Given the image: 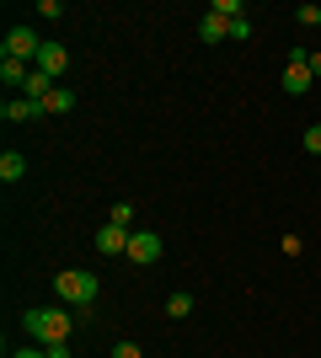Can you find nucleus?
<instances>
[{
  "label": "nucleus",
  "instance_id": "412c9836",
  "mask_svg": "<svg viewBox=\"0 0 321 358\" xmlns=\"http://www.w3.org/2000/svg\"><path fill=\"white\" fill-rule=\"evenodd\" d=\"M11 358H48V348H38V343H27V348H16Z\"/></svg>",
  "mask_w": 321,
  "mask_h": 358
},
{
  "label": "nucleus",
  "instance_id": "1a4fd4ad",
  "mask_svg": "<svg viewBox=\"0 0 321 358\" xmlns=\"http://www.w3.org/2000/svg\"><path fill=\"white\" fill-rule=\"evenodd\" d=\"M199 38H204V43H225V38H230V22H225L220 11H204V22H199Z\"/></svg>",
  "mask_w": 321,
  "mask_h": 358
},
{
  "label": "nucleus",
  "instance_id": "a211bd4d",
  "mask_svg": "<svg viewBox=\"0 0 321 358\" xmlns=\"http://www.w3.org/2000/svg\"><path fill=\"white\" fill-rule=\"evenodd\" d=\"M113 358H145V353H139V343H129V337H123V343H113Z\"/></svg>",
  "mask_w": 321,
  "mask_h": 358
},
{
  "label": "nucleus",
  "instance_id": "aec40b11",
  "mask_svg": "<svg viewBox=\"0 0 321 358\" xmlns=\"http://www.w3.org/2000/svg\"><path fill=\"white\" fill-rule=\"evenodd\" d=\"M230 38H236V43H246V38H252V22H246V16H241V22H230Z\"/></svg>",
  "mask_w": 321,
  "mask_h": 358
},
{
  "label": "nucleus",
  "instance_id": "39448f33",
  "mask_svg": "<svg viewBox=\"0 0 321 358\" xmlns=\"http://www.w3.org/2000/svg\"><path fill=\"white\" fill-rule=\"evenodd\" d=\"M311 80H316V75H311V54H306V48H290V64H284V91H290V96H306Z\"/></svg>",
  "mask_w": 321,
  "mask_h": 358
},
{
  "label": "nucleus",
  "instance_id": "dca6fc26",
  "mask_svg": "<svg viewBox=\"0 0 321 358\" xmlns=\"http://www.w3.org/2000/svg\"><path fill=\"white\" fill-rule=\"evenodd\" d=\"M32 11H38V16H48V22H59V16H64V6H59V0H38Z\"/></svg>",
  "mask_w": 321,
  "mask_h": 358
},
{
  "label": "nucleus",
  "instance_id": "ddd939ff",
  "mask_svg": "<svg viewBox=\"0 0 321 358\" xmlns=\"http://www.w3.org/2000/svg\"><path fill=\"white\" fill-rule=\"evenodd\" d=\"M166 315H171V321H187V315H193V294H183V289L166 294Z\"/></svg>",
  "mask_w": 321,
  "mask_h": 358
},
{
  "label": "nucleus",
  "instance_id": "f03ea898",
  "mask_svg": "<svg viewBox=\"0 0 321 358\" xmlns=\"http://www.w3.org/2000/svg\"><path fill=\"white\" fill-rule=\"evenodd\" d=\"M22 331H27L38 348H48V343H70L76 315H64V310H27V315H22Z\"/></svg>",
  "mask_w": 321,
  "mask_h": 358
},
{
  "label": "nucleus",
  "instance_id": "f257e3e1",
  "mask_svg": "<svg viewBox=\"0 0 321 358\" xmlns=\"http://www.w3.org/2000/svg\"><path fill=\"white\" fill-rule=\"evenodd\" d=\"M54 294H59L64 305L76 310V321H80V315L97 305V294H102V278L86 273V268H64V273H54Z\"/></svg>",
  "mask_w": 321,
  "mask_h": 358
},
{
  "label": "nucleus",
  "instance_id": "9b49d317",
  "mask_svg": "<svg viewBox=\"0 0 321 358\" xmlns=\"http://www.w3.org/2000/svg\"><path fill=\"white\" fill-rule=\"evenodd\" d=\"M27 64H22V59H0V80H6V91H22V86H27Z\"/></svg>",
  "mask_w": 321,
  "mask_h": 358
},
{
  "label": "nucleus",
  "instance_id": "0eeeda50",
  "mask_svg": "<svg viewBox=\"0 0 321 358\" xmlns=\"http://www.w3.org/2000/svg\"><path fill=\"white\" fill-rule=\"evenodd\" d=\"M129 236H134V230H123V224H102V230H97V252L102 257H123L129 252Z\"/></svg>",
  "mask_w": 321,
  "mask_h": 358
},
{
  "label": "nucleus",
  "instance_id": "f8f14e48",
  "mask_svg": "<svg viewBox=\"0 0 321 358\" xmlns=\"http://www.w3.org/2000/svg\"><path fill=\"white\" fill-rule=\"evenodd\" d=\"M0 177H6V182H22V177H27V161H22L16 150H6V155H0Z\"/></svg>",
  "mask_w": 321,
  "mask_h": 358
},
{
  "label": "nucleus",
  "instance_id": "5701e85b",
  "mask_svg": "<svg viewBox=\"0 0 321 358\" xmlns=\"http://www.w3.org/2000/svg\"><path fill=\"white\" fill-rule=\"evenodd\" d=\"M311 75H316V80H321V54H311Z\"/></svg>",
  "mask_w": 321,
  "mask_h": 358
},
{
  "label": "nucleus",
  "instance_id": "7ed1b4c3",
  "mask_svg": "<svg viewBox=\"0 0 321 358\" xmlns=\"http://www.w3.org/2000/svg\"><path fill=\"white\" fill-rule=\"evenodd\" d=\"M43 43L48 38H38V27H27V22H22V27H11L6 32V38H0V59H38V54H43Z\"/></svg>",
  "mask_w": 321,
  "mask_h": 358
},
{
  "label": "nucleus",
  "instance_id": "2eb2a0df",
  "mask_svg": "<svg viewBox=\"0 0 321 358\" xmlns=\"http://www.w3.org/2000/svg\"><path fill=\"white\" fill-rule=\"evenodd\" d=\"M209 11H220L225 22H241V11H246V6H241V0H214Z\"/></svg>",
  "mask_w": 321,
  "mask_h": 358
},
{
  "label": "nucleus",
  "instance_id": "423d86ee",
  "mask_svg": "<svg viewBox=\"0 0 321 358\" xmlns=\"http://www.w3.org/2000/svg\"><path fill=\"white\" fill-rule=\"evenodd\" d=\"M32 70H43L48 80H59V75L70 70V54H64V43H43V54L32 59Z\"/></svg>",
  "mask_w": 321,
  "mask_h": 358
},
{
  "label": "nucleus",
  "instance_id": "6e6552de",
  "mask_svg": "<svg viewBox=\"0 0 321 358\" xmlns=\"http://www.w3.org/2000/svg\"><path fill=\"white\" fill-rule=\"evenodd\" d=\"M32 118H43V113H38V102H27V96H6V102H0V123H32Z\"/></svg>",
  "mask_w": 321,
  "mask_h": 358
},
{
  "label": "nucleus",
  "instance_id": "9d476101",
  "mask_svg": "<svg viewBox=\"0 0 321 358\" xmlns=\"http://www.w3.org/2000/svg\"><path fill=\"white\" fill-rule=\"evenodd\" d=\"M76 102H80V96H76L70 86H54V91H48V102L38 107V113H54V118H64V113H70Z\"/></svg>",
  "mask_w": 321,
  "mask_h": 358
},
{
  "label": "nucleus",
  "instance_id": "4468645a",
  "mask_svg": "<svg viewBox=\"0 0 321 358\" xmlns=\"http://www.w3.org/2000/svg\"><path fill=\"white\" fill-rule=\"evenodd\" d=\"M107 224H123V230H129V224H134V203H113V209H107Z\"/></svg>",
  "mask_w": 321,
  "mask_h": 358
},
{
  "label": "nucleus",
  "instance_id": "6ab92c4d",
  "mask_svg": "<svg viewBox=\"0 0 321 358\" xmlns=\"http://www.w3.org/2000/svg\"><path fill=\"white\" fill-rule=\"evenodd\" d=\"M306 150H311V155H321V123H311V129H306Z\"/></svg>",
  "mask_w": 321,
  "mask_h": 358
},
{
  "label": "nucleus",
  "instance_id": "4be33fe9",
  "mask_svg": "<svg viewBox=\"0 0 321 358\" xmlns=\"http://www.w3.org/2000/svg\"><path fill=\"white\" fill-rule=\"evenodd\" d=\"M48 358H76V353H70V343H48Z\"/></svg>",
  "mask_w": 321,
  "mask_h": 358
},
{
  "label": "nucleus",
  "instance_id": "f3484780",
  "mask_svg": "<svg viewBox=\"0 0 321 358\" xmlns=\"http://www.w3.org/2000/svg\"><path fill=\"white\" fill-rule=\"evenodd\" d=\"M294 22H300V27H316V22H321V6H300V11H294Z\"/></svg>",
  "mask_w": 321,
  "mask_h": 358
},
{
  "label": "nucleus",
  "instance_id": "20e7f679",
  "mask_svg": "<svg viewBox=\"0 0 321 358\" xmlns=\"http://www.w3.org/2000/svg\"><path fill=\"white\" fill-rule=\"evenodd\" d=\"M161 252H166V241L155 236V230H134V236H129V262H139V268H155V262H161Z\"/></svg>",
  "mask_w": 321,
  "mask_h": 358
}]
</instances>
